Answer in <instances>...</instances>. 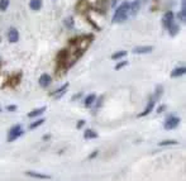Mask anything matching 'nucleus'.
Masks as SVG:
<instances>
[{
  "label": "nucleus",
  "mask_w": 186,
  "mask_h": 181,
  "mask_svg": "<svg viewBox=\"0 0 186 181\" xmlns=\"http://www.w3.org/2000/svg\"><path fill=\"white\" fill-rule=\"evenodd\" d=\"M8 38L12 43H15V42L19 41V33H18V31L15 28H10L8 32Z\"/></svg>",
  "instance_id": "6e6552de"
},
{
  "label": "nucleus",
  "mask_w": 186,
  "mask_h": 181,
  "mask_svg": "<svg viewBox=\"0 0 186 181\" xmlns=\"http://www.w3.org/2000/svg\"><path fill=\"white\" fill-rule=\"evenodd\" d=\"M26 175H28L30 177H34V179H41V180H49L51 179V176H48V175L38 174V172H34V171H27Z\"/></svg>",
  "instance_id": "9b49d317"
},
{
  "label": "nucleus",
  "mask_w": 186,
  "mask_h": 181,
  "mask_svg": "<svg viewBox=\"0 0 186 181\" xmlns=\"http://www.w3.org/2000/svg\"><path fill=\"white\" fill-rule=\"evenodd\" d=\"M174 145H177V141L175 139H166V141H162V142L158 143V146L163 147V146H174Z\"/></svg>",
  "instance_id": "aec40b11"
},
{
  "label": "nucleus",
  "mask_w": 186,
  "mask_h": 181,
  "mask_svg": "<svg viewBox=\"0 0 186 181\" xmlns=\"http://www.w3.org/2000/svg\"><path fill=\"white\" fill-rule=\"evenodd\" d=\"M128 9H129V3H127V2L122 3L117 8V10H115V13L113 15V23H123V22H125L127 18H128Z\"/></svg>",
  "instance_id": "f257e3e1"
},
{
  "label": "nucleus",
  "mask_w": 186,
  "mask_h": 181,
  "mask_svg": "<svg viewBox=\"0 0 186 181\" xmlns=\"http://www.w3.org/2000/svg\"><path fill=\"white\" fill-rule=\"evenodd\" d=\"M84 124H85V120H79L77 124H76V127L80 129V128H82V127H84Z\"/></svg>",
  "instance_id": "bb28decb"
},
{
  "label": "nucleus",
  "mask_w": 186,
  "mask_h": 181,
  "mask_svg": "<svg viewBox=\"0 0 186 181\" xmlns=\"http://www.w3.org/2000/svg\"><path fill=\"white\" fill-rule=\"evenodd\" d=\"M67 89H68V84H65V85H62V86H61L58 90H56V91L53 93L54 98H56V99H60V98H61V96H62V95L66 93V90H67Z\"/></svg>",
  "instance_id": "f8f14e48"
},
{
  "label": "nucleus",
  "mask_w": 186,
  "mask_h": 181,
  "mask_svg": "<svg viewBox=\"0 0 186 181\" xmlns=\"http://www.w3.org/2000/svg\"><path fill=\"white\" fill-rule=\"evenodd\" d=\"M179 124H180V118H177V117H170V118L166 119V122L163 124V128L167 129V131H170V129H175Z\"/></svg>",
  "instance_id": "20e7f679"
},
{
  "label": "nucleus",
  "mask_w": 186,
  "mask_h": 181,
  "mask_svg": "<svg viewBox=\"0 0 186 181\" xmlns=\"http://www.w3.org/2000/svg\"><path fill=\"white\" fill-rule=\"evenodd\" d=\"M127 56V51H119V52H115L113 53V56H111V58L113 60H119V58H123Z\"/></svg>",
  "instance_id": "4be33fe9"
},
{
  "label": "nucleus",
  "mask_w": 186,
  "mask_h": 181,
  "mask_svg": "<svg viewBox=\"0 0 186 181\" xmlns=\"http://www.w3.org/2000/svg\"><path fill=\"white\" fill-rule=\"evenodd\" d=\"M165 109H166V105H161V107H158V108H157V113H158V114H160V113H162Z\"/></svg>",
  "instance_id": "c756f323"
},
{
  "label": "nucleus",
  "mask_w": 186,
  "mask_h": 181,
  "mask_svg": "<svg viewBox=\"0 0 186 181\" xmlns=\"http://www.w3.org/2000/svg\"><path fill=\"white\" fill-rule=\"evenodd\" d=\"M0 41H2V38H0Z\"/></svg>",
  "instance_id": "473e14b6"
},
{
  "label": "nucleus",
  "mask_w": 186,
  "mask_h": 181,
  "mask_svg": "<svg viewBox=\"0 0 186 181\" xmlns=\"http://www.w3.org/2000/svg\"><path fill=\"white\" fill-rule=\"evenodd\" d=\"M98 153H99V151H94V152H92V153H91V155L89 156V158H90V160H92V158H95Z\"/></svg>",
  "instance_id": "c85d7f7f"
},
{
  "label": "nucleus",
  "mask_w": 186,
  "mask_h": 181,
  "mask_svg": "<svg viewBox=\"0 0 186 181\" xmlns=\"http://www.w3.org/2000/svg\"><path fill=\"white\" fill-rule=\"evenodd\" d=\"M82 2L87 5V8H92L96 10H103L105 0H82Z\"/></svg>",
  "instance_id": "7ed1b4c3"
},
{
  "label": "nucleus",
  "mask_w": 186,
  "mask_h": 181,
  "mask_svg": "<svg viewBox=\"0 0 186 181\" xmlns=\"http://www.w3.org/2000/svg\"><path fill=\"white\" fill-rule=\"evenodd\" d=\"M162 93H163V86H162V85H158V86L156 88V94H155V96H152V98L155 99V102H156V100H158V99L162 96Z\"/></svg>",
  "instance_id": "412c9836"
},
{
  "label": "nucleus",
  "mask_w": 186,
  "mask_h": 181,
  "mask_svg": "<svg viewBox=\"0 0 186 181\" xmlns=\"http://www.w3.org/2000/svg\"><path fill=\"white\" fill-rule=\"evenodd\" d=\"M185 0H182V7H181V10H180V13H179V19L182 22V23H185V21H186V7H185Z\"/></svg>",
  "instance_id": "dca6fc26"
},
{
  "label": "nucleus",
  "mask_w": 186,
  "mask_h": 181,
  "mask_svg": "<svg viewBox=\"0 0 186 181\" xmlns=\"http://www.w3.org/2000/svg\"><path fill=\"white\" fill-rule=\"evenodd\" d=\"M29 7L32 10H40L42 8V0H30V3H29Z\"/></svg>",
  "instance_id": "ddd939ff"
},
{
  "label": "nucleus",
  "mask_w": 186,
  "mask_h": 181,
  "mask_svg": "<svg viewBox=\"0 0 186 181\" xmlns=\"http://www.w3.org/2000/svg\"><path fill=\"white\" fill-rule=\"evenodd\" d=\"M167 29H169V34H170L171 37H175V36L180 32V27H179L177 24H175V23H172Z\"/></svg>",
  "instance_id": "a211bd4d"
},
{
  "label": "nucleus",
  "mask_w": 186,
  "mask_h": 181,
  "mask_svg": "<svg viewBox=\"0 0 186 181\" xmlns=\"http://www.w3.org/2000/svg\"><path fill=\"white\" fill-rule=\"evenodd\" d=\"M141 9V4L138 2H133L129 4V9H128V15L129 17H134Z\"/></svg>",
  "instance_id": "0eeeda50"
},
{
  "label": "nucleus",
  "mask_w": 186,
  "mask_h": 181,
  "mask_svg": "<svg viewBox=\"0 0 186 181\" xmlns=\"http://www.w3.org/2000/svg\"><path fill=\"white\" fill-rule=\"evenodd\" d=\"M185 72H186V69H185L184 66H181V67H176V69L171 72V76H172V77H180V76L185 75Z\"/></svg>",
  "instance_id": "4468645a"
},
{
  "label": "nucleus",
  "mask_w": 186,
  "mask_h": 181,
  "mask_svg": "<svg viewBox=\"0 0 186 181\" xmlns=\"http://www.w3.org/2000/svg\"><path fill=\"white\" fill-rule=\"evenodd\" d=\"M152 51H153L152 46H138V47H134L132 52L136 55H144V53H150Z\"/></svg>",
  "instance_id": "423d86ee"
},
{
  "label": "nucleus",
  "mask_w": 186,
  "mask_h": 181,
  "mask_svg": "<svg viewBox=\"0 0 186 181\" xmlns=\"http://www.w3.org/2000/svg\"><path fill=\"white\" fill-rule=\"evenodd\" d=\"M7 110L8 112H14V110H16V107L15 105H9V107H7Z\"/></svg>",
  "instance_id": "cd10ccee"
},
{
  "label": "nucleus",
  "mask_w": 186,
  "mask_h": 181,
  "mask_svg": "<svg viewBox=\"0 0 186 181\" xmlns=\"http://www.w3.org/2000/svg\"><path fill=\"white\" fill-rule=\"evenodd\" d=\"M43 123H44V119H38V120H37V122L32 123V124L29 126V128H30V129H35L37 127H40V126H42Z\"/></svg>",
  "instance_id": "b1692460"
},
{
  "label": "nucleus",
  "mask_w": 186,
  "mask_h": 181,
  "mask_svg": "<svg viewBox=\"0 0 186 181\" xmlns=\"http://www.w3.org/2000/svg\"><path fill=\"white\" fill-rule=\"evenodd\" d=\"M155 103H156V102H155V99H153V98H151V99H150V103H148V105L146 107V109H144V110H143L141 114H138V117H141V118H142V117H146V115H148V114H150V113L153 110Z\"/></svg>",
  "instance_id": "1a4fd4ad"
},
{
  "label": "nucleus",
  "mask_w": 186,
  "mask_h": 181,
  "mask_svg": "<svg viewBox=\"0 0 186 181\" xmlns=\"http://www.w3.org/2000/svg\"><path fill=\"white\" fill-rule=\"evenodd\" d=\"M127 61H122V62H119V64H117L115 65V70H120V69H123L124 66H127Z\"/></svg>",
  "instance_id": "a878e982"
},
{
  "label": "nucleus",
  "mask_w": 186,
  "mask_h": 181,
  "mask_svg": "<svg viewBox=\"0 0 186 181\" xmlns=\"http://www.w3.org/2000/svg\"><path fill=\"white\" fill-rule=\"evenodd\" d=\"M65 27L68 29H73V18L72 17L65 19Z\"/></svg>",
  "instance_id": "5701e85b"
},
{
  "label": "nucleus",
  "mask_w": 186,
  "mask_h": 181,
  "mask_svg": "<svg viewBox=\"0 0 186 181\" xmlns=\"http://www.w3.org/2000/svg\"><path fill=\"white\" fill-rule=\"evenodd\" d=\"M95 100H96V95H95V94H90V95L85 99L84 104H85V107H91L92 104H94Z\"/></svg>",
  "instance_id": "6ab92c4d"
},
{
  "label": "nucleus",
  "mask_w": 186,
  "mask_h": 181,
  "mask_svg": "<svg viewBox=\"0 0 186 181\" xmlns=\"http://www.w3.org/2000/svg\"><path fill=\"white\" fill-rule=\"evenodd\" d=\"M137 2H138V3H139V4L142 5V4H146V3L148 2V0H137Z\"/></svg>",
  "instance_id": "7c9ffc66"
},
{
  "label": "nucleus",
  "mask_w": 186,
  "mask_h": 181,
  "mask_svg": "<svg viewBox=\"0 0 186 181\" xmlns=\"http://www.w3.org/2000/svg\"><path fill=\"white\" fill-rule=\"evenodd\" d=\"M44 112H46V107H42V108H38V109H34L33 112H30V113L28 114V117H29V118H35V117H38V115L43 114Z\"/></svg>",
  "instance_id": "f3484780"
},
{
  "label": "nucleus",
  "mask_w": 186,
  "mask_h": 181,
  "mask_svg": "<svg viewBox=\"0 0 186 181\" xmlns=\"http://www.w3.org/2000/svg\"><path fill=\"white\" fill-rule=\"evenodd\" d=\"M23 133H24V132H23V129H22V126L18 124V126L12 127L10 131H9V136H8V142H13V141L18 139Z\"/></svg>",
  "instance_id": "f03ea898"
},
{
  "label": "nucleus",
  "mask_w": 186,
  "mask_h": 181,
  "mask_svg": "<svg viewBox=\"0 0 186 181\" xmlns=\"http://www.w3.org/2000/svg\"><path fill=\"white\" fill-rule=\"evenodd\" d=\"M51 76L48 75V74H43V75H41V77H40V80H38V83H40V85L42 86V88H47L49 84H51Z\"/></svg>",
  "instance_id": "9d476101"
},
{
  "label": "nucleus",
  "mask_w": 186,
  "mask_h": 181,
  "mask_svg": "<svg viewBox=\"0 0 186 181\" xmlns=\"http://www.w3.org/2000/svg\"><path fill=\"white\" fill-rule=\"evenodd\" d=\"M174 18H175V15H174V13H172L171 10H170V12H166L165 15H163V18H162L163 27H165V28H169V27L174 23Z\"/></svg>",
  "instance_id": "39448f33"
},
{
  "label": "nucleus",
  "mask_w": 186,
  "mask_h": 181,
  "mask_svg": "<svg viewBox=\"0 0 186 181\" xmlns=\"http://www.w3.org/2000/svg\"><path fill=\"white\" fill-rule=\"evenodd\" d=\"M84 138L85 139H92V138H98V133L94 129H86L84 132Z\"/></svg>",
  "instance_id": "2eb2a0df"
},
{
  "label": "nucleus",
  "mask_w": 186,
  "mask_h": 181,
  "mask_svg": "<svg viewBox=\"0 0 186 181\" xmlns=\"http://www.w3.org/2000/svg\"><path fill=\"white\" fill-rule=\"evenodd\" d=\"M0 110H2V109H0Z\"/></svg>",
  "instance_id": "72a5a7b5"
},
{
  "label": "nucleus",
  "mask_w": 186,
  "mask_h": 181,
  "mask_svg": "<svg viewBox=\"0 0 186 181\" xmlns=\"http://www.w3.org/2000/svg\"><path fill=\"white\" fill-rule=\"evenodd\" d=\"M9 7V0H0V10H7Z\"/></svg>",
  "instance_id": "393cba45"
},
{
  "label": "nucleus",
  "mask_w": 186,
  "mask_h": 181,
  "mask_svg": "<svg viewBox=\"0 0 186 181\" xmlns=\"http://www.w3.org/2000/svg\"><path fill=\"white\" fill-rule=\"evenodd\" d=\"M117 4V0H111V7H115Z\"/></svg>",
  "instance_id": "2f4dec72"
}]
</instances>
